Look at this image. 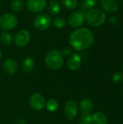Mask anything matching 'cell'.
Returning <instances> with one entry per match:
<instances>
[{"label": "cell", "mask_w": 123, "mask_h": 124, "mask_svg": "<svg viewBox=\"0 0 123 124\" xmlns=\"http://www.w3.org/2000/svg\"><path fill=\"white\" fill-rule=\"evenodd\" d=\"M93 33L86 28H78L74 31L69 38L70 46L77 51H84L91 47L94 43Z\"/></svg>", "instance_id": "obj_1"}, {"label": "cell", "mask_w": 123, "mask_h": 124, "mask_svg": "<svg viewBox=\"0 0 123 124\" xmlns=\"http://www.w3.org/2000/svg\"><path fill=\"white\" fill-rule=\"evenodd\" d=\"M62 4L69 9H74L77 7L78 1V0H62Z\"/></svg>", "instance_id": "obj_22"}, {"label": "cell", "mask_w": 123, "mask_h": 124, "mask_svg": "<svg viewBox=\"0 0 123 124\" xmlns=\"http://www.w3.org/2000/svg\"><path fill=\"white\" fill-rule=\"evenodd\" d=\"M25 2L23 0H12L10 4L11 9L14 12H20L24 7Z\"/></svg>", "instance_id": "obj_19"}, {"label": "cell", "mask_w": 123, "mask_h": 124, "mask_svg": "<svg viewBox=\"0 0 123 124\" xmlns=\"http://www.w3.org/2000/svg\"><path fill=\"white\" fill-rule=\"evenodd\" d=\"M85 17L84 15L79 12H72L68 17V23L73 28H78L83 24Z\"/></svg>", "instance_id": "obj_10"}, {"label": "cell", "mask_w": 123, "mask_h": 124, "mask_svg": "<svg viewBox=\"0 0 123 124\" xmlns=\"http://www.w3.org/2000/svg\"><path fill=\"white\" fill-rule=\"evenodd\" d=\"M46 5V0H28V9L33 13H39L42 12Z\"/></svg>", "instance_id": "obj_9"}, {"label": "cell", "mask_w": 123, "mask_h": 124, "mask_svg": "<svg viewBox=\"0 0 123 124\" xmlns=\"http://www.w3.org/2000/svg\"><path fill=\"white\" fill-rule=\"evenodd\" d=\"M101 6L107 12H115L118 9V3L116 0H101Z\"/></svg>", "instance_id": "obj_12"}, {"label": "cell", "mask_w": 123, "mask_h": 124, "mask_svg": "<svg viewBox=\"0 0 123 124\" xmlns=\"http://www.w3.org/2000/svg\"><path fill=\"white\" fill-rule=\"evenodd\" d=\"M59 108V102L57 100L51 99L46 103V109L49 112H54Z\"/></svg>", "instance_id": "obj_20"}, {"label": "cell", "mask_w": 123, "mask_h": 124, "mask_svg": "<svg viewBox=\"0 0 123 124\" xmlns=\"http://www.w3.org/2000/svg\"><path fill=\"white\" fill-rule=\"evenodd\" d=\"M88 24L92 27H99L103 25L106 20V15L99 9H91L86 15Z\"/></svg>", "instance_id": "obj_3"}, {"label": "cell", "mask_w": 123, "mask_h": 124, "mask_svg": "<svg viewBox=\"0 0 123 124\" xmlns=\"http://www.w3.org/2000/svg\"><path fill=\"white\" fill-rule=\"evenodd\" d=\"M30 40V34L27 30L20 31L14 37L15 44L19 47H23L26 46Z\"/></svg>", "instance_id": "obj_6"}, {"label": "cell", "mask_w": 123, "mask_h": 124, "mask_svg": "<svg viewBox=\"0 0 123 124\" xmlns=\"http://www.w3.org/2000/svg\"><path fill=\"white\" fill-rule=\"evenodd\" d=\"M60 5L59 4V2L56 0H51L49 2V7H48V9L49 12H50L51 15H57L59 12H60Z\"/></svg>", "instance_id": "obj_17"}, {"label": "cell", "mask_w": 123, "mask_h": 124, "mask_svg": "<svg viewBox=\"0 0 123 124\" xmlns=\"http://www.w3.org/2000/svg\"><path fill=\"white\" fill-rule=\"evenodd\" d=\"M17 24V17L9 13L4 14L0 17V28L3 30H12Z\"/></svg>", "instance_id": "obj_4"}, {"label": "cell", "mask_w": 123, "mask_h": 124, "mask_svg": "<svg viewBox=\"0 0 123 124\" xmlns=\"http://www.w3.org/2000/svg\"><path fill=\"white\" fill-rule=\"evenodd\" d=\"M81 63H82L81 57L77 53H74L71 54L67 60V67L71 70H78L81 66Z\"/></svg>", "instance_id": "obj_11"}, {"label": "cell", "mask_w": 123, "mask_h": 124, "mask_svg": "<svg viewBox=\"0 0 123 124\" xmlns=\"http://www.w3.org/2000/svg\"><path fill=\"white\" fill-rule=\"evenodd\" d=\"M65 113L67 118L72 121L78 115V105L74 100H69L65 106Z\"/></svg>", "instance_id": "obj_8"}, {"label": "cell", "mask_w": 123, "mask_h": 124, "mask_svg": "<svg viewBox=\"0 0 123 124\" xmlns=\"http://www.w3.org/2000/svg\"><path fill=\"white\" fill-rule=\"evenodd\" d=\"M1 51L0 50V59H1Z\"/></svg>", "instance_id": "obj_28"}, {"label": "cell", "mask_w": 123, "mask_h": 124, "mask_svg": "<svg viewBox=\"0 0 123 124\" xmlns=\"http://www.w3.org/2000/svg\"><path fill=\"white\" fill-rule=\"evenodd\" d=\"M0 41L4 46H9L12 41V37L10 33L3 32L0 35Z\"/></svg>", "instance_id": "obj_18"}, {"label": "cell", "mask_w": 123, "mask_h": 124, "mask_svg": "<svg viewBox=\"0 0 123 124\" xmlns=\"http://www.w3.org/2000/svg\"><path fill=\"white\" fill-rule=\"evenodd\" d=\"M112 81L115 84H120L123 81V75L120 72H116L112 75Z\"/></svg>", "instance_id": "obj_24"}, {"label": "cell", "mask_w": 123, "mask_h": 124, "mask_svg": "<svg viewBox=\"0 0 123 124\" xmlns=\"http://www.w3.org/2000/svg\"><path fill=\"white\" fill-rule=\"evenodd\" d=\"M4 70L8 74H14L17 70V64L13 59H7L4 63Z\"/></svg>", "instance_id": "obj_14"}, {"label": "cell", "mask_w": 123, "mask_h": 124, "mask_svg": "<svg viewBox=\"0 0 123 124\" xmlns=\"http://www.w3.org/2000/svg\"><path fill=\"white\" fill-rule=\"evenodd\" d=\"M52 22L51 17L48 15L43 14L38 15L33 22L34 27L39 31H44L49 28Z\"/></svg>", "instance_id": "obj_5"}, {"label": "cell", "mask_w": 123, "mask_h": 124, "mask_svg": "<svg viewBox=\"0 0 123 124\" xmlns=\"http://www.w3.org/2000/svg\"><path fill=\"white\" fill-rule=\"evenodd\" d=\"M71 52V49H67V51H66L65 49L64 50V52H63V54H65V55H67L68 54H70Z\"/></svg>", "instance_id": "obj_27"}, {"label": "cell", "mask_w": 123, "mask_h": 124, "mask_svg": "<svg viewBox=\"0 0 123 124\" xmlns=\"http://www.w3.org/2000/svg\"><path fill=\"white\" fill-rule=\"evenodd\" d=\"M92 118L91 115H83L80 119L78 124H91Z\"/></svg>", "instance_id": "obj_23"}, {"label": "cell", "mask_w": 123, "mask_h": 124, "mask_svg": "<svg viewBox=\"0 0 123 124\" xmlns=\"http://www.w3.org/2000/svg\"><path fill=\"white\" fill-rule=\"evenodd\" d=\"M14 124H26V123L23 119H18Z\"/></svg>", "instance_id": "obj_26"}, {"label": "cell", "mask_w": 123, "mask_h": 124, "mask_svg": "<svg viewBox=\"0 0 123 124\" xmlns=\"http://www.w3.org/2000/svg\"><path fill=\"white\" fill-rule=\"evenodd\" d=\"M80 109L83 115H91L94 110V104L89 99H84L80 104Z\"/></svg>", "instance_id": "obj_13"}, {"label": "cell", "mask_w": 123, "mask_h": 124, "mask_svg": "<svg viewBox=\"0 0 123 124\" xmlns=\"http://www.w3.org/2000/svg\"><path fill=\"white\" fill-rule=\"evenodd\" d=\"M66 24H67L66 19L64 17H62V16L57 17L54 20V25H55V27H57L59 29L63 28L66 25Z\"/></svg>", "instance_id": "obj_21"}, {"label": "cell", "mask_w": 123, "mask_h": 124, "mask_svg": "<svg viewBox=\"0 0 123 124\" xmlns=\"http://www.w3.org/2000/svg\"></svg>", "instance_id": "obj_29"}, {"label": "cell", "mask_w": 123, "mask_h": 124, "mask_svg": "<svg viewBox=\"0 0 123 124\" xmlns=\"http://www.w3.org/2000/svg\"><path fill=\"white\" fill-rule=\"evenodd\" d=\"M36 62L35 60L32 57H27L22 62V70L25 73H29L31 72L35 67Z\"/></svg>", "instance_id": "obj_16"}, {"label": "cell", "mask_w": 123, "mask_h": 124, "mask_svg": "<svg viewBox=\"0 0 123 124\" xmlns=\"http://www.w3.org/2000/svg\"><path fill=\"white\" fill-rule=\"evenodd\" d=\"M30 105L33 109L36 110H41L46 105L45 98L41 94H33L30 98Z\"/></svg>", "instance_id": "obj_7"}, {"label": "cell", "mask_w": 123, "mask_h": 124, "mask_svg": "<svg viewBox=\"0 0 123 124\" xmlns=\"http://www.w3.org/2000/svg\"><path fill=\"white\" fill-rule=\"evenodd\" d=\"M91 118L93 124H107L108 123L107 116L101 112L94 113L91 116Z\"/></svg>", "instance_id": "obj_15"}, {"label": "cell", "mask_w": 123, "mask_h": 124, "mask_svg": "<svg viewBox=\"0 0 123 124\" xmlns=\"http://www.w3.org/2000/svg\"><path fill=\"white\" fill-rule=\"evenodd\" d=\"M97 4V0H83V5L86 8L92 9Z\"/></svg>", "instance_id": "obj_25"}, {"label": "cell", "mask_w": 123, "mask_h": 124, "mask_svg": "<svg viewBox=\"0 0 123 124\" xmlns=\"http://www.w3.org/2000/svg\"><path fill=\"white\" fill-rule=\"evenodd\" d=\"M46 65L53 70L59 69L64 62L63 56L60 51L57 49H51L47 52L45 57Z\"/></svg>", "instance_id": "obj_2"}]
</instances>
